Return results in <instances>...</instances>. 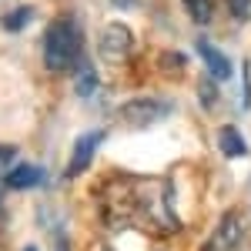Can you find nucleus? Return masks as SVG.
<instances>
[{"instance_id":"nucleus-1","label":"nucleus","mask_w":251,"mask_h":251,"mask_svg":"<svg viewBox=\"0 0 251 251\" xmlns=\"http://www.w3.org/2000/svg\"><path fill=\"white\" fill-rule=\"evenodd\" d=\"M104 218L114 228L134 225L148 234L177 231L171 184L164 177H117L104 188Z\"/></svg>"},{"instance_id":"nucleus-2","label":"nucleus","mask_w":251,"mask_h":251,"mask_svg":"<svg viewBox=\"0 0 251 251\" xmlns=\"http://www.w3.org/2000/svg\"><path fill=\"white\" fill-rule=\"evenodd\" d=\"M84 57V30L77 27L74 17H57L47 27L44 37V64L54 74H67L74 71Z\"/></svg>"},{"instance_id":"nucleus-15","label":"nucleus","mask_w":251,"mask_h":251,"mask_svg":"<svg viewBox=\"0 0 251 251\" xmlns=\"http://www.w3.org/2000/svg\"><path fill=\"white\" fill-rule=\"evenodd\" d=\"M27 251H37V248H27Z\"/></svg>"},{"instance_id":"nucleus-7","label":"nucleus","mask_w":251,"mask_h":251,"mask_svg":"<svg viewBox=\"0 0 251 251\" xmlns=\"http://www.w3.org/2000/svg\"><path fill=\"white\" fill-rule=\"evenodd\" d=\"M3 181L14 191H27V188H37L40 181H44V171L34 168V164H20V168H10V171L3 174Z\"/></svg>"},{"instance_id":"nucleus-14","label":"nucleus","mask_w":251,"mask_h":251,"mask_svg":"<svg viewBox=\"0 0 251 251\" xmlns=\"http://www.w3.org/2000/svg\"><path fill=\"white\" fill-rule=\"evenodd\" d=\"M231 3V14L238 20H248V14H251V0H228Z\"/></svg>"},{"instance_id":"nucleus-4","label":"nucleus","mask_w":251,"mask_h":251,"mask_svg":"<svg viewBox=\"0 0 251 251\" xmlns=\"http://www.w3.org/2000/svg\"><path fill=\"white\" fill-rule=\"evenodd\" d=\"M97 50H100V57L107 64H124L131 57V50H134V37H131V30L124 24H107L100 30V37H97Z\"/></svg>"},{"instance_id":"nucleus-8","label":"nucleus","mask_w":251,"mask_h":251,"mask_svg":"<svg viewBox=\"0 0 251 251\" xmlns=\"http://www.w3.org/2000/svg\"><path fill=\"white\" fill-rule=\"evenodd\" d=\"M198 54L204 57L208 71H211V77H218V80H228V77H231V60L225 57L221 50H214L208 40H198Z\"/></svg>"},{"instance_id":"nucleus-11","label":"nucleus","mask_w":251,"mask_h":251,"mask_svg":"<svg viewBox=\"0 0 251 251\" xmlns=\"http://www.w3.org/2000/svg\"><path fill=\"white\" fill-rule=\"evenodd\" d=\"M184 7H188V14H191L201 27L214 20V0H184Z\"/></svg>"},{"instance_id":"nucleus-13","label":"nucleus","mask_w":251,"mask_h":251,"mask_svg":"<svg viewBox=\"0 0 251 251\" xmlns=\"http://www.w3.org/2000/svg\"><path fill=\"white\" fill-rule=\"evenodd\" d=\"M30 17V10H27V7H24V10H14V14H10V17L3 20V27H7V30H20V27H24V20Z\"/></svg>"},{"instance_id":"nucleus-3","label":"nucleus","mask_w":251,"mask_h":251,"mask_svg":"<svg viewBox=\"0 0 251 251\" xmlns=\"http://www.w3.org/2000/svg\"><path fill=\"white\" fill-rule=\"evenodd\" d=\"M171 114V104L168 100H157V97H137V100H127L124 107H121V121L127 124V127H151L154 121Z\"/></svg>"},{"instance_id":"nucleus-6","label":"nucleus","mask_w":251,"mask_h":251,"mask_svg":"<svg viewBox=\"0 0 251 251\" xmlns=\"http://www.w3.org/2000/svg\"><path fill=\"white\" fill-rule=\"evenodd\" d=\"M104 141V134L100 131H94V134H84L74 144V154H71V164H67V171H64V177H77L80 171H87V164H91V157H94L97 144Z\"/></svg>"},{"instance_id":"nucleus-9","label":"nucleus","mask_w":251,"mask_h":251,"mask_svg":"<svg viewBox=\"0 0 251 251\" xmlns=\"http://www.w3.org/2000/svg\"><path fill=\"white\" fill-rule=\"evenodd\" d=\"M218 144H221V151H225L228 157H241L245 151H248V148H245V141H241V134L234 131L231 124H228V127H221V134H218Z\"/></svg>"},{"instance_id":"nucleus-5","label":"nucleus","mask_w":251,"mask_h":251,"mask_svg":"<svg viewBox=\"0 0 251 251\" xmlns=\"http://www.w3.org/2000/svg\"><path fill=\"white\" fill-rule=\"evenodd\" d=\"M241 241H245V221L238 211H228L218 221L214 234L208 238V245L201 251H241Z\"/></svg>"},{"instance_id":"nucleus-10","label":"nucleus","mask_w":251,"mask_h":251,"mask_svg":"<svg viewBox=\"0 0 251 251\" xmlns=\"http://www.w3.org/2000/svg\"><path fill=\"white\" fill-rule=\"evenodd\" d=\"M94 91H97V74H94V67H91V60L80 57V64H77V94L91 97Z\"/></svg>"},{"instance_id":"nucleus-12","label":"nucleus","mask_w":251,"mask_h":251,"mask_svg":"<svg viewBox=\"0 0 251 251\" xmlns=\"http://www.w3.org/2000/svg\"><path fill=\"white\" fill-rule=\"evenodd\" d=\"M14 157H17V151H14L10 144H0V177L14 168Z\"/></svg>"}]
</instances>
